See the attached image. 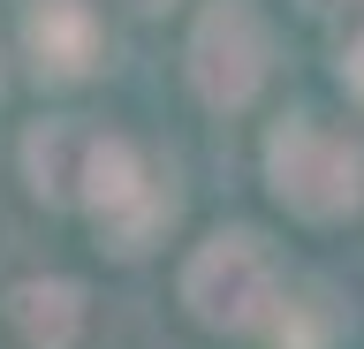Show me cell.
<instances>
[{"label": "cell", "instance_id": "6da1fadb", "mask_svg": "<svg viewBox=\"0 0 364 349\" xmlns=\"http://www.w3.org/2000/svg\"><path fill=\"white\" fill-rule=\"evenodd\" d=\"M182 304L213 334H273L281 311H289V281L273 266L266 235L220 228V235H205L190 251V266H182Z\"/></svg>", "mask_w": 364, "mask_h": 349}, {"label": "cell", "instance_id": "7a4b0ae2", "mask_svg": "<svg viewBox=\"0 0 364 349\" xmlns=\"http://www.w3.org/2000/svg\"><path fill=\"white\" fill-rule=\"evenodd\" d=\"M266 183L296 220H349L364 205V137L318 114H289L266 129Z\"/></svg>", "mask_w": 364, "mask_h": 349}, {"label": "cell", "instance_id": "3957f363", "mask_svg": "<svg viewBox=\"0 0 364 349\" xmlns=\"http://www.w3.org/2000/svg\"><path fill=\"white\" fill-rule=\"evenodd\" d=\"M266 61H273V38L258 23V8L250 0H213L190 31V84L213 114H235L258 99L266 84Z\"/></svg>", "mask_w": 364, "mask_h": 349}, {"label": "cell", "instance_id": "277c9868", "mask_svg": "<svg viewBox=\"0 0 364 349\" xmlns=\"http://www.w3.org/2000/svg\"><path fill=\"white\" fill-rule=\"evenodd\" d=\"M23 53L46 84H84L99 69V16L91 0H23Z\"/></svg>", "mask_w": 364, "mask_h": 349}, {"label": "cell", "instance_id": "5b68a950", "mask_svg": "<svg viewBox=\"0 0 364 349\" xmlns=\"http://www.w3.org/2000/svg\"><path fill=\"white\" fill-rule=\"evenodd\" d=\"M99 152H107V137H99V129H76V122H38V129L23 137V175H31V190H38L46 205H76V213H84L91 175H99Z\"/></svg>", "mask_w": 364, "mask_h": 349}, {"label": "cell", "instance_id": "8992f818", "mask_svg": "<svg viewBox=\"0 0 364 349\" xmlns=\"http://www.w3.org/2000/svg\"><path fill=\"white\" fill-rule=\"evenodd\" d=\"M8 319L31 349H76L84 334V289L76 281H16L8 289Z\"/></svg>", "mask_w": 364, "mask_h": 349}, {"label": "cell", "instance_id": "52a82bcc", "mask_svg": "<svg viewBox=\"0 0 364 349\" xmlns=\"http://www.w3.org/2000/svg\"><path fill=\"white\" fill-rule=\"evenodd\" d=\"M341 84H349V99H364V38H349V53H341Z\"/></svg>", "mask_w": 364, "mask_h": 349}, {"label": "cell", "instance_id": "ba28073f", "mask_svg": "<svg viewBox=\"0 0 364 349\" xmlns=\"http://www.w3.org/2000/svg\"><path fill=\"white\" fill-rule=\"evenodd\" d=\"M304 16H341V8H357V0H296Z\"/></svg>", "mask_w": 364, "mask_h": 349}, {"label": "cell", "instance_id": "9c48e42d", "mask_svg": "<svg viewBox=\"0 0 364 349\" xmlns=\"http://www.w3.org/2000/svg\"><path fill=\"white\" fill-rule=\"evenodd\" d=\"M129 16H159V8H175V0H122Z\"/></svg>", "mask_w": 364, "mask_h": 349}, {"label": "cell", "instance_id": "30bf717a", "mask_svg": "<svg viewBox=\"0 0 364 349\" xmlns=\"http://www.w3.org/2000/svg\"><path fill=\"white\" fill-rule=\"evenodd\" d=\"M0 92H8V61H0Z\"/></svg>", "mask_w": 364, "mask_h": 349}]
</instances>
